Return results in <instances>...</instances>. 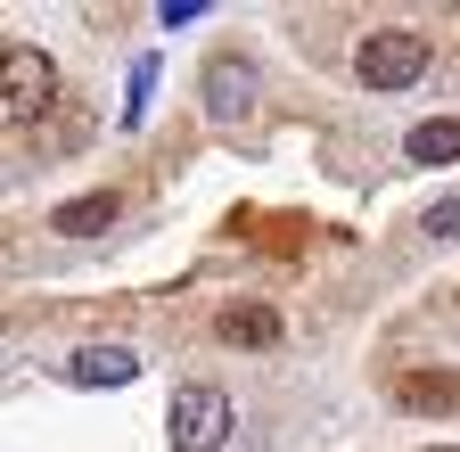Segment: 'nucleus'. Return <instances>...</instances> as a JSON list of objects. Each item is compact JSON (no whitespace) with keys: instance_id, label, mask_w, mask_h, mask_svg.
Returning <instances> with one entry per match:
<instances>
[{"instance_id":"nucleus-3","label":"nucleus","mask_w":460,"mask_h":452,"mask_svg":"<svg viewBox=\"0 0 460 452\" xmlns=\"http://www.w3.org/2000/svg\"><path fill=\"white\" fill-rule=\"evenodd\" d=\"M58 378L66 386H132L140 354L132 346H75V354H58Z\"/></svg>"},{"instance_id":"nucleus-11","label":"nucleus","mask_w":460,"mask_h":452,"mask_svg":"<svg viewBox=\"0 0 460 452\" xmlns=\"http://www.w3.org/2000/svg\"><path fill=\"white\" fill-rule=\"evenodd\" d=\"M428 239H460V198H444V206H428Z\"/></svg>"},{"instance_id":"nucleus-8","label":"nucleus","mask_w":460,"mask_h":452,"mask_svg":"<svg viewBox=\"0 0 460 452\" xmlns=\"http://www.w3.org/2000/svg\"><path fill=\"white\" fill-rule=\"evenodd\" d=\"M222 337H230V346H271V337H279V313H263V305H230V313H222Z\"/></svg>"},{"instance_id":"nucleus-5","label":"nucleus","mask_w":460,"mask_h":452,"mask_svg":"<svg viewBox=\"0 0 460 452\" xmlns=\"http://www.w3.org/2000/svg\"><path fill=\"white\" fill-rule=\"evenodd\" d=\"M49 58L41 49H9V116H25V107H49Z\"/></svg>"},{"instance_id":"nucleus-4","label":"nucleus","mask_w":460,"mask_h":452,"mask_svg":"<svg viewBox=\"0 0 460 452\" xmlns=\"http://www.w3.org/2000/svg\"><path fill=\"white\" fill-rule=\"evenodd\" d=\"M247 107H255V66L247 58H214L206 66V116L214 124H239Z\"/></svg>"},{"instance_id":"nucleus-9","label":"nucleus","mask_w":460,"mask_h":452,"mask_svg":"<svg viewBox=\"0 0 460 452\" xmlns=\"http://www.w3.org/2000/svg\"><path fill=\"white\" fill-rule=\"evenodd\" d=\"M402 403H460V378H402Z\"/></svg>"},{"instance_id":"nucleus-6","label":"nucleus","mask_w":460,"mask_h":452,"mask_svg":"<svg viewBox=\"0 0 460 452\" xmlns=\"http://www.w3.org/2000/svg\"><path fill=\"white\" fill-rule=\"evenodd\" d=\"M402 156H411V164H460V116H428V124H411Z\"/></svg>"},{"instance_id":"nucleus-12","label":"nucleus","mask_w":460,"mask_h":452,"mask_svg":"<svg viewBox=\"0 0 460 452\" xmlns=\"http://www.w3.org/2000/svg\"><path fill=\"white\" fill-rule=\"evenodd\" d=\"M428 452H460V444H428Z\"/></svg>"},{"instance_id":"nucleus-2","label":"nucleus","mask_w":460,"mask_h":452,"mask_svg":"<svg viewBox=\"0 0 460 452\" xmlns=\"http://www.w3.org/2000/svg\"><path fill=\"white\" fill-rule=\"evenodd\" d=\"M164 428H172V452H222V444H230V394H222V386H206V378L172 386Z\"/></svg>"},{"instance_id":"nucleus-10","label":"nucleus","mask_w":460,"mask_h":452,"mask_svg":"<svg viewBox=\"0 0 460 452\" xmlns=\"http://www.w3.org/2000/svg\"><path fill=\"white\" fill-rule=\"evenodd\" d=\"M148 91H156V58H140V66H132V99H124V124H140V116H148Z\"/></svg>"},{"instance_id":"nucleus-1","label":"nucleus","mask_w":460,"mask_h":452,"mask_svg":"<svg viewBox=\"0 0 460 452\" xmlns=\"http://www.w3.org/2000/svg\"><path fill=\"white\" fill-rule=\"evenodd\" d=\"M354 75H362V91H411V83L428 75V33H411V25H378V33H362Z\"/></svg>"},{"instance_id":"nucleus-7","label":"nucleus","mask_w":460,"mask_h":452,"mask_svg":"<svg viewBox=\"0 0 460 452\" xmlns=\"http://www.w3.org/2000/svg\"><path fill=\"white\" fill-rule=\"evenodd\" d=\"M49 222H58L66 239H99L107 222H115V198H107V190H99V198H66V206L49 214Z\"/></svg>"}]
</instances>
